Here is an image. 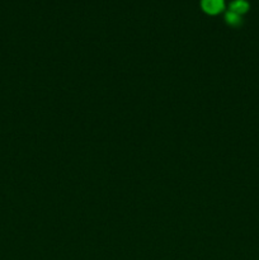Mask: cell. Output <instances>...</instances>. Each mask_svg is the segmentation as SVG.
<instances>
[{"label": "cell", "mask_w": 259, "mask_h": 260, "mask_svg": "<svg viewBox=\"0 0 259 260\" xmlns=\"http://www.w3.org/2000/svg\"><path fill=\"white\" fill-rule=\"evenodd\" d=\"M201 8L210 15H217L225 9V0H201Z\"/></svg>", "instance_id": "1"}, {"label": "cell", "mask_w": 259, "mask_h": 260, "mask_svg": "<svg viewBox=\"0 0 259 260\" xmlns=\"http://www.w3.org/2000/svg\"><path fill=\"white\" fill-rule=\"evenodd\" d=\"M250 9V4H249L248 0H233L229 5V10L236 14L241 15L243 17L245 13H248V10Z\"/></svg>", "instance_id": "2"}, {"label": "cell", "mask_w": 259, "mask_h": 260, "mask_svg": "<svg viewBox=\"0 0 259 260\" xmlns=\"http://www.w3.org/2000/svg\"><path fill=\"white\" fill-rule=\"evenodd\" d=\"M225 20L229 25H231V27H239V25H241V23H243V17L229 10L225 14Z\"/></svg>", "instance_id": "3"}]
</instances>
